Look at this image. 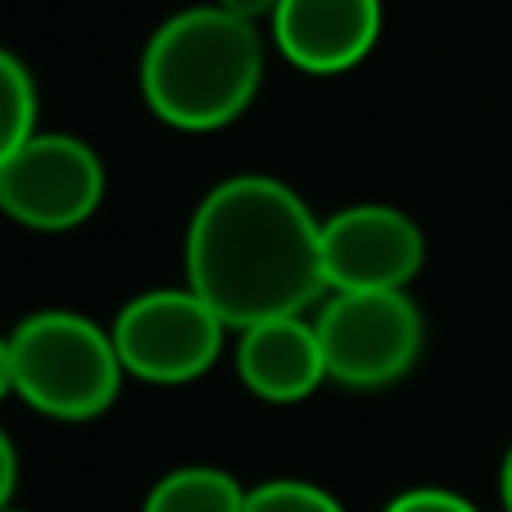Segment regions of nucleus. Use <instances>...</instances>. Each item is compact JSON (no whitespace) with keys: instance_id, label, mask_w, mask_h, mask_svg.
<instances>
[{"instance_id":"7ed1b4c3","label":"nucleus","mask_w":512,"mask_h":512,"mask_svg":"<svg viewBox=\"0 0 512 512\" xmlns=\"http://www.w3.org/2000/svg\"><path fill=\"white\" fill-rule=\"evenodd\" d=\"M14 395L55 422H91L123 390V358L109 327L68 309H46L10 331Z\"/></svg>"},{"instance_id":"f3484780","label":"nucleus","mask_w":512,"mask_h":512,"mask_svg":"<svg viewBox=\"0 0 512 512\" xmlns=\"http://www.w3.org/2000/svg\"><path fill=\"white\" fill-rule=\"evenodd\" d=\"M499 499H503V508L512 512V445H508V454H503V467H499Z\"/></svg>"},{"instance_id":"4468645a","label":"nucleus","mask_w":512,"mask_h":512,"mask_svg":"<svg viewBox=\"0 0 512 512\" xmlns=\"http://www.w3.org/2000/svg\"><path fill=\"white\" fill-rule=\"evenodd\" d=\"M14 485H19V454H14L10 435L0 431V508H10Z\"/></svg>"},{"instance_id":"9d476101","label":"nucleus","mask_w":512,"mask_h":512,"mask_svg":"<svg viewBox=\"0 0 512 512\" xmlns=\"http://www.w3.org/2000/svg\"><path fill=\"white\" fill-rule=\"evenodd\" d=\"M245 494L223 467H177L150 485L141 512H245Z\"/></svg>"},{"instance_id":"1a4fd4ad","label":"nucleus","mask_w":512,"mask_h":512,"mask_svg":"<svg viewBox=\"0 0 512 512\" xmlns=\"http://www.w3.org/2000/svg\"><path fill=\"white\" fill-rule=\"evenodd\" d=\"M241 386L263 404H300L327 381L318 331L304 318H272L241 331L236 345Z\"/></svg>"},{"instance_id":"dca6fc26","label":"nucleus","mask_w":512,"mask_h":512,"mask_svg":"<svg viewBox=\"0 0 512 512\" xmlns=\"http://www.w3.org/2000/svg\"><path fill=\"white\" fill-rule=\"evenodd\" d=\"M14 395V354H10V336H0V399Z\"/></svg>"},{"instance_id":"f257e3e1","label":"nucleus","mask_w":512,"mask_h":512,"mask_svg":"<svg viewBox=\"0 0 512 512\" xmlns=\"http://www.w3.org/2000/svg\"><path fill=\"white\" fill-rule=\"evenodd\" d=\"M186 286L236 331L304 318L327 295L322 223L277 177H227L191 213Z\"/></svg>"},{"instance_id":"a211bd4d","label":"nucleus","mask_w":512,"mask_h":512,"mask_svg":"<svg viewBox=\"0 0 512 512\" xmlns=\"http://www.w3.org/2000/svg\"><path fill=\"white\" fill-rule=\"evenodd\" d=\"M0 512H23V508H0Z\"/></svg>"},{"instance_id":"2eb2a0df","label":"nucleus","mask_w":512,"mask_h":512,"mask_svg":"<svg viewBox=\"0 0 512 512\" xmlns=\"http://www.w3.org/2000/svg\"><path fill=\"white\" fill-rule=\"evenodd\" d=\"M213 5H223V10L241 14V19H250V23L272 19V10H277V0H213Z\"/></svg>"},{"instance_id":"f03ea898","label":"nucleus","mask_w":512,"mask_h":512,"mask_svg":"<svg viewBox=\"0 0 512 512\" xmlns=\"http://www.w3.org/2000/svg\"><path fill=\"white\" fill-rule=\"evenodd\" d=\"M263 87V37L223 5H195L155 28L141 55V96L177 132H218Z\"/></svg>"},{"instance_id":"9b49d317","label":"nucleus","mask_w":512,"mask_h":512,"mask_svg":"<svg viewBox=\"0 0 512 512\" xmlns=\"http://www.w3.org/2000/svg\"><path fill=\"white\" fill-rule=\"evenodd\" d=\"M37 136V82L14 50L0 46V168Z\"/></svg>"},{"instance_id":"ddd939ff","label":"nucleus","mask_w":512,"mask_h":512,"mask_svg":"<svg viewBox=\"0 0 512 512\" xmlns=\"http://www.w3.org/2000/svg\"><path fill=\"white\" fill-rule=\"evenodd\" d=\"M386 512H481V508H476V503H467L463 494H454V490L422 485V490H404L399 499H390Z\"/></svg>"},{"instance_id":"423d86ee","label":"nucleus","mask_w":512,"mask_h":512,"mask_svg":"<svg viewBox=\"0 0 512 512\" xmlns=\"http://www.w3.org/2000/svg\"><path fill=\"white\" fill-rule=\"evenodd\" d=\"M105 200V164L68 132H37L0 168V213L32 232H73Z\"/></svg>"},{"instance_id":"20e7f679","label":"nucleus","mask_w":512,"mask_h":512,"mask_svg":"<svg viewBox=\"0 0 512 512\" xmlns=\"http://www.w3.org/2000/svg\"><path fill=\"white\" fill-rule=\"evenodd\" d=\"M327 381L349 390H381L413 372L422 358L426 322L408 290H331L318 318Z\"/></svg>"},{"instance_id":"39448f33","label":"nucleus","mask_w":512,"mask_h":512,"mask_svg":"<svg viewBox=\"0 0 512 512\" xmlns=\"http://www.w3.org/2000/svg\"><path fill=\"white\" fill-rule=\"evenodd\" d=\"M227 331L232 327L191 286H159L127 300L109 336L127 377L150 386H186L218 363Z\"/></svg>"},{"instance_id":"0eeeda50","label":"nucleus","mask_w":512,"mask_h":512,"mask_svg":"<svg viewBox=\"0 0 512 512\" xmlns=\"http://www.w3.org/2000/svg\"><path fill=\"white\" fill-rule=\"evenodd\" d=\"M422 259V227L395 204H349L322 223L327 290H408Z\"/></svg>"},{"instance_id":"6e6552de","label":"nucleus","mask_w":512,"mask_h":512,"mask_svg":"<svg viewBox=\"0 0 512 512\" xmlns=\"http://www.w3.org/2000/svg\"><path fill=\"white\" fill-rule=\"evenodd\" d=\"M381 19V0H277L272 41L300 73L336 78L372 55Z\"/></svg>"},{"instance_id":"f8f14e48","label":"nucleus","mask_w":512,"mask_h":512,"mask_svg":"<svg viewBox=\"0 0 512 512\" xmlns=\"http://www.w3.org/2000/svg\"><path fill=\"white\" fill-rule=\"evenodd\" d=\"M245 512H345L336 494L313 481H263L245 494Z\"/></svg>"}]
</instances>
